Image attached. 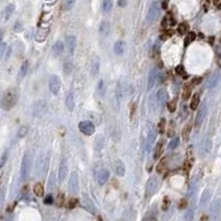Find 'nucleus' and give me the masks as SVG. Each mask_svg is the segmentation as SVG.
Returning a JSON list of instances; mask_svg holds the SVG:
<instances>
[{
    "label": "nucleus",
    "mask_w": 221,
    "mask_h": 221,
    "mask_svg": "<svg viewBox=\"0 0 221 221\" xmlns=\"http://www.w3.org/2000/svg\"><path fill=\"white\" fill-rule=\"evenodd\" d=\"M155 140H156V130L154 128H151L148 134V136H147V140H146V149L148 151L150 150L151 146L154 145Z\"/></svg>",
    "instance_id": "21"
},
{
    "label": "nucleus",
    "mask_w": 221,
    "mask_h": 221,
    "mask_svg": "<svg viewBox=\"0 0 221 221\" xmlns=\"http://www.w3.org/2000/svg\"><path fill=\"white\" fill-rule=\"evenodd\" d=\"M124 90H126V88H124V86L122 85V82L119 81L117 83V86H116V90H115V96H116V101H117L118 105L121 104L122 98L124 96Z\"/></svg>",
    "instance_id": "23"
},
{
    "label": "nucleus",
    "mask_w": 221,
    "mask_h": 221,
    "mask_svg": "<svg viewBox=\"0 0 221 221\" xmlns=\"http://www.w3.org/2000/svg\"><path fill=\"white\" fill-rule=\"evenodd\" d=\"M170 206V200L168 197H165L164 198V205H163V209L164 210H167L168 208H169Z\"/></svg>",
    "instance_id": "49"
},
{
    "label": "nucleus",
    "mask_w": 221,
    "mask_h": 221,
    "mask_svg": "<svg viewBox=\"0 0 221 221\" xmlns=\"http://www.w3.org/2000/svg\"><path fill=\"white\" fill-rule=\"evenodd\" d=\"M190 94H191V88H190V86L188 85V86H186V88H185V91H184L182 96H184V98H185V100H187V98H189Z\"/></svg>",
    "instance_id": "46"
},
{
    "label": "nucleus",
    "mask_w": 221,
    "mask_h": 221,
    "mask_svg": "<svg viewBox=\"0 0 221 221\" xmlns=\"http://www.w3.org/2000/svg\"><path fill=\"white\" fill-rule=\"evenodd\" d=\"M28 133H29V127H28V126H21V127L18 129L17 136H18L19 138H23V137L27 136Z\"/></svg>",
    "instance_id": "35"
},
{
    "label": "nucleus",
    "mask_w": 221,
    "mask_h": 221,
    "mask_svg": "<svg viewBox=\"0 0 221 221\" xmlns=\"http://www.w3.org/2000/svg\"><path fill=\"white\" fill-rule=\"evenodd\" d=\"M175 71H176V73L178 74V75H185V69H184V67L182 65H177L176 67V69H175Z\"/></svg>",
    "instance_id": "47"
},
{
    "label": "nucleus",
    "mask_w": 221,
    "mask_h": 221,
    "mask_svg": "<svg viewBox=\"0 0 221 221\" xmlns=\"http://www.w3.org/2000/svg\"><path fill=\"white\" fill-rule=\"evenodd\" d=\"M8 157H9L8 150H5V151H3L2 156H1V161H0V168H3V166L6 165L7 161H8Z\"/></svg>",
    "instance_id": "40"
},
{
    "label": "nucleus",
    "mask_w": 221,
    "mask_h": 221,
    "mask_svg": "<svg viewBox=\"0 0 221 221\" xmlns=\"http://www.w3.org/2000/svg\"><path fill=\"white\" fill-rule=\"evenodd\" d=\"M48 112V104L46 101L39 100L33 104L32 107V115L34 117H43Z\"/></svg>",
    "instance_id": "4"
},
{
    "label": "nucleus",
    "mask_w": 221,
    "mask_h": 221,
    "mask_svg": "<svg viewBox=\"0 0 221 221\" xmlns=\"http://www.w3.org/2000/svg\"><path fill=\"white\" fill-rule=\"evenodd\" d=\"M58 206L59 207H61V206H63V203H64V195L63 194H59L58 195Z\"/></svg>",
    "instance_id": "51"
},
{
    "label": "nucleus",
    "mask_w": 221,
    "mask_h": 221,
    "mask_svg": "<svg viewBox=\"0 0 221 221\" xmlns=\"http://www.w3.org/2000/svg\"><path fill=\"white\" fill-rule=\"evenodd\" d=\"M98 32H100L101 36H107L111 32V24L107 21H102L100 23V27H98Z\"/></svg>",
    "instance_id": "19"
},
{
    "label": "nucleus",
    "mask_w": 221,
    "mask_h": 221,
    "mask_svg": "<svg viewBox=\"0 0 221 221\" xmlns=\"http://www.w3.org/2000/svg\"><path fill=\"white\" fill-rule=\"evenodd\" d=\"M6 48H7V44L5 42L1 43V46H0V57L1 59L5 57V51H6Z\"/></svg>",
    "instance_id": "52"
},
{
    "label": "nucleus",
    "mask_w": 221,
    "mask_h": 221,
    "mask_svg": "<svg viewBox=\"0 0 221 221\" xmlns=\"http://www.w3.org/2000/svg\"><path fill=\"white\" fill-rule=\"evenodd\" d=\"M163 154V142L161 144H158L156 149H155V154H154V158L155 159H158L161 157V155Z\"/></svg>",
    "instance_id": "38"
},
{
    "label": "nucleus",
    "mask_w": 221,
    "mask_h": 221,
    "mask_svg": "<svg viewBox=\"0 0 221 221\" xmlns=\"http://www.w3.org/2000/svg\"><path fill=\"white\" fill-rule=\"evenodd\" d=\"M67 173H69V164L65 158H62L60 161V167H59V180L63 181L67 176Z\"/></svg>",
    "instance_id": "12"
},
{
    "label": "nucleus",
    "mask_w": 221,
    "mask_h": 221,
    "mask_svg": "<svg viewBox=\"0 0 221 221\" xmlns=\"http://www.w3.org/2000/svg\"><path fill=\"white\" fill-rule=\"evenodd\" d=\"M168 101V92L165 88H159L156 93V107H163L167 104Z\"/></svg>",
    "instance_id": "9"
},
{
    "label": "nucleus",
    "mask_w": 221,
    "mask_h": 221,
    "mask_svg": "<svg viewBox=\"0 0 221 221\" xmlns=\"http://www.w3.org/2000/svg\"><path fill=\"white\" fill-rule=\"evenodd\" d=\"M109 171L107 169H102L97 176V181H98V185L103 186L106 184V181L109 180Z\"/></svg>",
    "instance_id": "20"
},
{
    "label": "nucleus",
    "mask_w": 221,
    "mask_h": 221,
    "mask_svg": "<svg viewBox=\"0 0 221 221\" xmlns=\"http://www.w3.org/2000/svg\"><path fill=\"white\" fill-rule=\"evenodd\" d=\"M170 36H171V32H165V33H163L161 34V39L163 40H166L167 38H170Z\"/></svg>",
    "instance_id": "56"
},
{
    "label": "nucleus",
    "mask_w": 221,
    "mask_h": 221,
    "mask_svg": "<svg viewBox=\"0 0 221 221\" xmlns=\"http://www.w3.org/2000/svg\"><path fill=\"white\" fill-rule=\"evenodd\" d=\"M65 105H67V109L72 112L74 109V106H75V101H74V95H73L72 92H69L65 96Z\"/></svg>",
    "instance_id": "22"
},
{
    "label": "nucleus",
    "mask_w": 221,
    "mask_h": 221,
    "mask_svg": "<svg viewBox=\"0 0 221 221\" xmlns=\"http://www.w3.org/2000/svg\"><path fill=\"white\" fill-rule=\"evenodd\" d=\"M49 167V155L48 154H41L36 159V170H34V174H36V178H40L42 177L44 174H46L47 169Z\"/></svg>",
    "instance_id": "1"
},
{
    "label": "nucleus",
    "mask_w": 221,
    "mask_h": 221,
    "mask_svg": "<svg viewBox=\"0 0 221 221\" xmlns=\"http://www.w3.org/2000/svg\"><path fill=\"white\" fill-rule=\"evenodd\" d=\"M210 148H211V143H210V140H205V142L200 145V154L201 155H205V154H207L208 151L210 150Z\"/></svg>",
    "instance_id": "30"
},
{
    "label": "nucleus",
    "mask_w": 221,
    "mask_h": 221,
    "mask_svg": "<svg viewBox=\"0 0 221 221\" xmlns=\"http://www.w3.org/2000/svg\"><path fill=\"white\" fill-rule=\"evenodd\" d=\"M44 203H46V205H52V203H53V197H52L51 195H48V196L44 198Z\"/></svg>",
    "instance_id": "53"
},
{
    "label": "nucleus",
    "mask_w": 221,
    "mask_h": 221,
    "mask_svg": "<svg viewBox=\"0 0 221 221\" xmlns=\"http://www.w3.org/2000/svg\"><path fill=\"white\" fill-rule=\"evenodd\" d=\"M33 192L36 197H42L43 194H44V187H43L42 184H40V182L36 184L33 187Z\"/></svg>",
    "instance_id": "28"
},
{
    "label": "nucleus",
    "mask_w": 221,
    "mask_h": 221,
    "mask_svg": "<svg viewBox=\"0 0 221 221\" xmlns=\"http://www.w3.org/2000/svg\"><path fill=\"white\" fill-rule=\"evenodd\" d=\"M114 170H115V174L118 177H124L126 169H125L124 163L121 159H116L115 161V163H114Z\"/></svg>",
    "instance_id": "17"
},
{
    "label": "nucleus",
    "mask_w": 221,
    "mask_h": 221,
    "mask_svg": "<svg viewBox=\"0 0 221 221\" xmlns=\"http://www.w3.org/2000/svg\"><path fill=\"white\" fill-rule=\"evenodd\" d=\"M164 128H165V119H161V124H159V132L164 133Z\"/></svg>",
    "instance_id": "55"
},
{
    "label": "nucleus",
    "mask_w": 221,
    "mask_h": 221,
    "mask_svg": "<svg viewBox=\"0 0 221 221\" xmlns=\"http://www.w3.org/2000/svg\"><path fill=\"white\" fill-rule=\"evenodd\" d=\"M213 3H215V6H217L218 8L221 7V0H213Z\"/></svg>",
    "instance_id": "59"
},
{
    "label": "nucleus",
    "mask_w": 221,
    "mask_h": 221,
    "mask_svg": "<svg viewBox=\"0 0 221 221\" xmlns=\"http://www.w3.org/2000/svg\"><path fill=\"white\" fill-rule=\"evenodd\" d=\"M157 186H158L157 177H156V176H153V177H150V178L148 179L147 184H146V188H145L146 198L151 197V196L155 194V191H156V189H157Z\"/></svg>",
    "instance_id": "6"
},
{
    "label": "nucleus",
    "mask_w": 221,
    "mask_h": 221,
    "mask_svg": "<svg viewBox=\"0 0 221 221\" xmlns=\"http://www.w3.org/2000/svg\"><path fill=\"white\" fill-rule=\"evenodd\" d=\"M13 11H15V5H13V3H10V5H8V6L5 8V11H3V17H5V20H8V19H9L10 17L12 16Z\"/></svg>",
    "instance_id": "26"
},
{
    "label": "nucleus",
    "mask_w": 221,
    "mask_h": 221,
    "mask_svg": "<svg viewBox=\"0 0 221 221\" xmlns=\"http://www.w3.org/2000/svg\"><path fill=\"white\" fill-rule=\"evenodd\" d=\"M97 92H98V94H100L101 96H104L106 93V84L105 82H104V80H100V82H98V84H97Z\"/></svg>",
    "instance_id": "34"
},
{
    "label": "nucleus",
    "mask_w": 221,
    "mask_h": 221,
    "mask_svg": "<svg viewBox=\"0 0 221 221\" xmlns=\"http://www.w3.org/2000/svg\"><path fill=\"white\" fill-rule=\"evenodd\" d=\"M200 103V95L198 93H195V95L192 96L191 98V102H190V109H196L199 106Z\"/></svg>",
    "instance_id": "33"
},
{
    "label": "nucleus",
    "mask_w": 221,
    "mask_h": 221,
    "mask_svg": "<svg viewBox=\"0 0 221 221\" xmlns=\"http://www.w3.org/2000/svg\"><path fill=\"white\" fill-rule=\"evenodd\" d=\"M179 34H186V31L188 30V24L187 23H180L177 28Z\"/></svg>",
    "instance_id": "42"
},
{
    "label": "nucleus",
    "mask_w": 221,
    "mask_h": 221,
    "mask_svg": "<svg viewBox=\"0 0 221 221\" xmlns=\"http://www.w3.org/2000/svg\"><path fill=\"white\" fill-rule=\"evenodd\" d=\"M31 169V156L30 154H24L21 161V168H20V180L23 181L28 178Z\"/></svg>",
    "instance_id": "3"
},
{
    "label": "nucleus",
    "mask_w": 221,
    "mask_h": 221,
    "mask_svg": "<svg viewBox=\"0 0 221 221\" xmlns=\"http://www.w3.org/2000/svg\"><path fill=\"white\" fill-rule=\"evenodd\" d=\"M219 81V76L218 75H213L211 76V78H209V79L207 80V83H206V86L208 88H215L216 85H217V83H218Z\"/></svg>",
    "instance_id": "31"
},
{
    "label": "nucleus",
    "mask_w": 221,
    "mask_h": 221,
    "mask_svg": "<svg viewBox=\"0 0 221 221\" xmlns=\"http://www.w3.org/2000/svg\"><path fill=\"white\" fill-rule=\"evenodd\" d=\"M17 100H18V97H17V92H16L13 88H11V90H7V91L3 93V96H2L3 109H6V111L11 109L12 107L16 105V103H17Z\"/></svg>",
    "instance_id": "2"
},
{
    "label": "nucleus",
    "mask_w": 221,
    "mask_h": 221,
    "mask_svg": "<svg viewBox=\"0 0 221 221\" xmlns=\"http://www.w3.org/2000/svg\"><path fill=\"white\" fill-rule=\"evenodd\" d=\"M49 88H50V92L52 94H58L60 92L61 88V80L58 75H53L50 76V80H49Z\"/></svg>",
    "instance_id": "10"
},
{
    "label": "nucleus",
    "mask_w": 221,
    "mask_h": 221,
    "mask_svg": "<svg viewBox=\"0 0 221 221\" xmlns=\"http://www.w3.org/2000/svg\"><path fill=\"white\" fill-rule=\"evenodd\" d=\"M189 132H190V126H188L187 129H184V137H185L186 140H188V137H189Z\"/></svg>",
    "instance_id": "54"
},
{
    "label": "nucleus",
    "mask_w": 221,
    "mask_h": 221,
    "mask_svg": "<svg viewBox=\"0 0 221 221\" xmlns=\"http://www.w3.org/2000/svg\"><path fill=\"white\" fill-rule=\"evenodd\" d=\"M165 164H166V158H164L163 161H161V163L158 164V166H157V170H158V173H161L164 170V167H165Z\"/></svg>",
    "instance_id": "50"
},
{
    "label": "nucleus",
    "mask_w": 221,
    "mask_h": 221,
    "mask_svg": "<svg viewBox=\"0 0 221 221\" xmlns=\"http://www.w3.org/2000/svg\"><path fill=\"white\" fill-rule=\"evenodd\" d=\"M208 199H209V190L207 189V190L203 191L202 196H201V198H200V203H201V205H206L207 201H208Z\"/></svg>",
    "instance_id": "41"
},
{
    "label": "nucleus",
    "mask_w": 221,
    "mask_h": 221,
    "mask_svg": "<svg viewBox=\"0 0 221 221\" xmlns=\"http://www.w3.org/2000/svg\"><path fill=\"white\" fill-rule=\"evenodd\" d=\"M72 69H73L72 61H71L69 58L65 59V61H64V63H63V70H64V73H65V74H70V73L72 72Z\"/></svg>",
    "instance_id": "32"
},
{
    "label": "nucleus",
    "mask_w": 221,
    "mask_h": 221,
    "mask_svg": "<svg viewBox=\"0 0 221 221\" xmlns=\"http://www.w3.org/2000/svg\"><path fill=\"white\" fill-rule=\"evenodd\" d=\"M90 70L93 76L98 74L100 72V58L98 57H92L91 62H90Z\"/></svg>",
    "instance_id": "14"
},
{
    "label": "nucleus",
    "mask_w": 221,
    "mask_h": 221,
    "mask_svg": "<svg viewBox=\"0 0 221 221\" xmlns=\"http://www.w3.org/2000/svg\"><path fill=\"white\" fill-rule=\"evenodd\" d=\"M167 107H168V111H169V112H175L176 107H177V103H176V101H170V102H168Z\"/></svg>",
    "instance_id": "43"
},
{
    "label": "nucleus",
    "mask_w": 221,
    "mask_h": 221,
    "mask_svg": "<svg viewBox=\"0 0 221 221\" xmlns=\"http://www.w3.org/2000/svg\"><path fill=\"white\" fill-rule=\"evenodd\" d=\"M28 70H29V62L28 61H24L23 63H22L21 67H20V71H19V79L21 80L23 79L24 76L27 75L28 73Z\"/></svg>",
    "instance_id": "27"
},
{
    "label": "nucleus",
    "mask_w": 221,
    "mask_h": 221,
    "mask_svg": "<svg viewBox=\"0 0 221 221\" xmlns=\"http://www.w3.org/2000/svg\"><path fill=\"white\" fill-rule=\"evenodd\" d=\"M54 186H55V176H54V174H51L50 179H49V189L54 188Z\"/></svg>",
    "instance_id": "44"
},
{
    "label": "nucleus",
    "mask_w": 221,
    "mask_h": 221,
    "mask_svg": "<svg viewBox=\"0 0 221 221\" xmlns=\"http://www.w3.org/2000/svg\"><path fill=\"white\" fill-rule=\"evenodd\" d=\"M79 129L81 130L84 135H86V136H92V135L95 133V126H94L93 123L90 121L80 122Z\"/></svg>",
    "instance_id": "8"
},
{
    "label": "nucleus",
    "mask_w": 221,
    "mask_h": 221,
    "mask_svg": "<svg viewBox=\"0 0 221 221\" xmlns=\"http://www.w3.org/2000/svg\"><path fill=\"white\" fill-rule=\"evenodd\" d=\"M69 191L71 195H78L79 192V176L75 171L71 173L69 179Z\"/></svg>",
    "instance_id": "7"
},
{
    "label": "nucleus",
    "mask_w": 221,
    "mask_h": 221,
    "mask_svg": "<svg viewBox=\"0 0 221 221\" xmlns=\"http://www.w3.org/2000/svg\"><path fill=\"white\" fill-rule=\"evenodd\" d=\"M49 31H50V28L49 27H39L38 30H36V34H34V39L38 42H43L44 40L47 39V36L49 34Z\"/></svg>",
    "instance_id": "13"
},
{
    "label": "nucleus",
    "mask_w": 221,
    "mask_h": 221,
    "mask_svg": "<svg viewBox=\"0 0 221 221\" xmlns=\"http://www.w3.org/2000/svg\"><path fill=\"white\" fill-rule=\"evenodd\" d=\"M65 46H67V50H69V53L71 55L74 53V50H75L76 47V38L74 36H67L65 38Z\"/></svg>",
    "instance_id": "16"
},
{
    "label": "nucleus",
    "mask_w": 221,
    "mask_h": 221,
    "mask_svg": "<svg viewBox=\"0 0 221 221\" xmlns=\"http://www.w3.org/2000/svg\"><path fill=\"white\" fill-rule=\"evenodd\" d=\"M118 5H119V7H125L126 6V1L125 0H118Z\"/></svg>",
    "instance_id": "58"
},
{
    "label": "nucleus",
    "mask_w": 221,
    "mask_h": 221,
    "mask_svg": "<svg viewBox=\"0 0 221 221\" xmlns=\"http://www.w3.org/2000/svg\"><path fill=\"white\" fill-rule=\"evenodd\" d=\"M157 76H158V70L157 67H153L149 72V75H148V82H147V88L148 90H151V88H154L155 85V82L157 80Z\"/></svg>",
    "instance_id": "15"
},
{
    "label": "nucleus",
    "mask_w": 221,
    "mask_h": 221,
    "mask_svg": "<svg viewBox=\"0 0 221 221\" xmlns=\"http://www.w3.org/2000/svg\"><path fill=\"white\" fill-rule=\"evenodd\" d=\"M179 144H180V140H179L178 137H175V138H173V140L169 142L168 147H169V149H175L178 147Z\"/></svg>",
    "instance_id": "37"
},
{
    "label": "nucleus",
    "mask_w": 221,
    "mask_h": 221,
    "mask_svg": "<svg viewBox=\"0 0 221 221\" xmlns=\"http://www.w3.org/2000/svg\"><path fill=\"white\" fill-rule=\"evenodd\" d=\"M63 51H64V43L62 41H57L54 43L53 48H52V52L54 53L55 57H59V55H61L63 53Z\"/></svg>",
    "instance_id": "24"
},
{
    "label": "nucleus",
    "mask_w": 221,
    "mask_h": 221,
    "mask_svg": "<svg viewBox=\"0 0 221 221\" xmlns=\"http://www.w3.org/2000/svg\"><path fill=\"white\" fill-rule=\"evenodd\" d=\"M76 0H64V10H71L75 5Z\"/></svg>",
    "instance_id": "39"
},
{
    "label": "nucleus",
    "mask_w": 221,
    "mask_h": 221,
    "mask_svg": "<svg viewBox=\"0 0 221 221\" xmlns=\"http://www.w3.org/2000/svg\"><path fill=\"white\" fill-rule=\"evenodd\" d=\"M161 16V6L158 2H153L150 5L147 12V22L148 23H153L158 19V17Z\"/></svg>",
    "instance_id": "5"
},
{
    "label": "nucleus",
    "mask_w": 221,
    "mask_h": 221,
    "mask_svg": "<svg viewBox=\"0 0 221 221\" xmlns=\"http://www.w3.org/2000/svg\"><path fill=\"white\" fill-rule=\"evenodd\" d=\"M185 219H187V220H190V219H192V211H191V210H189L187 215H185Z\"/></svg>",
    "instance_id": "57"
},
{
    "label": "nucleus",
    "mask_w": 221,
    "mask_h": 221,
    "mask_svg": "<svg viewBox=\"0 0 221 221\" xmlns=\"http://www.w3.org/2000/svg\"><path fill=\"white\" fill-rule=\"evenodd\" d=\"M220 41H221V38H220Z\"/></svg>",
    "instance_id": "61"
},
{
    "label": "nucleus",
    "mask_w": 221,
    "mask_h": 221,
    "mask_svg": "<svg viewBox=\"0 0 221 221\" xmlns=\"http://www.w3.org/2000/svg\"><path fill=\"white\" fill-rule=\"evenodd\" d=\"M184 207H185V200H182L181 201V205L179 206V208H184Z\"/></svg>",
    "instance_id": "60"
},
{
    "label": "nucleus",
    "mask_w": 221,
    "mask_h": 221,
    "mask_svg": "<svg viewBox=\"0 0 221 221\" xmlns=\"http://www.w3.org/2000/svg\"><path fill=\"white\" fill-rule=\"evenodd\" d=\"M113 8V1L112 0H103V2H102V11L104 13H107L112 10Z\"/></svg>",
    "instance_id": "29"
},
{
    "label": "nucleus",
    "mask_w": 221,
    "mask_h": 221,
    "mask_svg": "<svg viewBox=\"0 0 221 221\" xmlns=\"http://www.w3.org/2000/svg\"><path fill=\"white\" fill-rule=\"evenodd\" d=\"M76 205H78V199H75V198H71V199L69 200V203H67V208H69V209H73L74 207H76Z\"/></svg>",
    "instance_id": "45"
},
{
    "label": "nucleus",
    "mask_w": 221,
    "mask_h": 221,
    "mask_svg": "<svg viewBox=\"0 0 221 221\" xmlns=\"http://www.w3.org/2000/svg\"><path fill=\"white\" fill-rule=\"evenodd\" d=\"M206 113H207V106L203 104V105L198 109L197 115H196V125H197V126H200V124L202 123L203 118L206 116Z\"/></svg>",
    "instance_id": "18"
},
{
    "label": "nucleus",
    "mask_w": 221,
    "mask_h": 221,
    "mask_svg": "<svg viewBox=\"0 0 221 221\" xmlns=\"http://www.w3.org/2000/svg\"><path fill=\"white\" fill-rule=\"evenodd\" d=\"M82 203H83V207L85 209L88 210L90 213L92 215H95L96 213V207L94 205V202L92 201V199L88 197V195H83V198H82Z\"/></svg>",
    "instance_id": "11"
},
{
    "label": "nucleus",
    "mask_w": 221,
    "mask_h": 221,
    "mask_svg": "<svg viewBox=\"0 0 221 221\" xmlns=\"http://www.w3.org/2000/svg\"><path fill=\"white\" fill-rule=\"evenodd\" d=\"M125 51V42L124 41H122V40H118L116 41L115 44H114V52H115L116 54L121 55L123 54Z\"/></svg>",
    "instance_id": "25"
},
{
    "label": "nucleus",
    "mask_w": 221,
    "mask_h": 221,
    "mask_svg": "<svg viewBox=\"0 0 221 221\" xmlns=\"http://www.w3.org/2000/svg\"><path fill=\"white\" fill-rule=\"evenodd\" d=\"M22 23L20 21H17L15 23V26H13V31L15 32H20V31H22Z\"/></svg>",
    "instance_id": "48"
},
{
    "label": "nucleus",
    "mask_w": 221,
    "mask_h": 221,
    "mask_svg": "<svg viewBox=\"0 0 221 221\" xmlns=\"http://www.w3.org/2000/svg\"><path fill=\"white\" fill-rule=\"evenodd\" d=\"M195 39H196V33L195 32H189V33L186 36V39H185V46H189L192 41H195Z\"/></svg>",
    "instance_id": "36"
}]
</instances>
